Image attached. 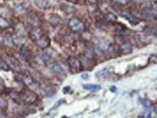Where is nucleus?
<instances>
[{
	"label": "nucleus",
	"mask_w": 157,
	"mask_h": 118,
	"mask_svg": "<svg viewBox=\"0 0 157 118\" xmlns=\"http://www.w3.org/2000/svg\"><path fill=\"white\" fill-rule=\"evenodd\" d=\"M69 26L71 30L74 32L83 31L85 29V25L81 19L74 17L69 20Z\"/></svg>",
	"instance_id": "obj_1"
},
{
	"label": "nucleus",
	"mask_w": 157,
	"mask_h": 118,
	"mask_svg": "<svg viewBox=\"0 0 157 118\" xmlns=\"http://www.w3.org/2000/svg\"><path fill=\"white\" fill-rule=\"evenodd\" d=\"M67 63L69 65V68L74 71L79 72L81 70V67H82V64L80 62L77 57H69L67 59Z\"/></svg>",
	"instance_id": "obj_2"
},
{
	"label": "nucleus",
	"mask_w": 157,
	"mask_h": 118,
	"mask_svg": "<svg viewBox=\"0 0 157 118\" xmlns=\"http://www.w3.org/2000/svg\"><path fill=\"white\" fill-rule=\"evenodd\" d=\"M109 47H110V43H109V41H106V40L101 41L99 43L97 47H96V52L97 53V54H101L102 52H104L106 50L109 49Z\"/></svg>",
	"instance_id": "obj_3"
},
{
	"label": "nucleus",
	"mask_w": 157,
	"mask_h": 118,
	"mask_svg": "<svg viewBox=\"0 0 157 118\" xmlns=\"http://www.w3.org/2000/svg\"><path fill=\"white\" fill-rule=\"evenodd\" d=\"M43 36V31L40 28L35 27L31 31L30 33H29V37L30 39L33 41H36L38 40L41 36Z\"/></svg>",
	"instance_id": "obj_4"
},
{
	"label": "nucleus",
	"mask_w": 157,
	"mask_h": 118,
	"mask_svg": "<svg viewBox=\"0 0 157 118\" xmlns=\"http://www.w3.org/2000/svg\"><path fill=\"white\" fill-rule=\"evenodd\" d=\"M6 63L9 67L13 69V70H19L20 68V64L15 58L13 57H8L6 60Z\"/></svg>",
	"instance_id": "obj_5"
},
{
	"label": "nucleus",
	"mask_w": 157,
	"mask_h": 118,
	"mask_svg": "<svg viewBox=\"0 0 157 118\" xmlns=\"http://www.w3.org/2000/svg\"><path fill=\"white\" fill-rule=\"evenodd\" d=\"M36 99L37 96H35V94L32 92H30V91L26 92L23 96V98H22V101L23 102L26 103V104H33V103H34L36 101Z\"/></svg>",
	"instance_id": "obj_6"
},
{
	"label": "nucleus",
	"mask_w": 157,
	"mask_h": 118,
	"mask_svg": "<svg viewBox=\"0 0 157 118\" xmlns=\"http://www.w3.org/2000/svg\"><path fill=\"white\" fill-rule=\"evenodd\" d=\"M35 42H36V44L38 47L42 49H45L47 48V47L50 45L51 40H50L49 36H44V35H43V36H41L39 39L37 40Z\"/></svg>",
	"instance_id": "obj_7"
},
{
	"label": "nucleus",
	"mask_w": 157,
	"mask_h": 118,
	"mask_svg": "<svg viewBox=\"0 0 157 118\" xmlns=\"http://www.w3.org/2000/svg\"><path fill=\"white\" fill-rule=\"evenodd\" d=\"M114 68L112 66H108V67H104L102 70H99L96 73V76L98 78H105L106 76H109L112 71H113Z\"/></svg>",
	"instance_id": "obj_8"
},
{
	"label": "nucleus",
	"mask_w": 157,
	"mask_h": 118,
	"mask_svg": "<svg viewBox=\"0 0 157 118\" xmlns=\"http://www.w3.org/2000/svg\"><path fill=\"white\" fill-rule=\"evenodd\" d=\"M122 16L123 17H125L126 20H128L129 23H130V24L133 25V26H135V25L138 24V23H140V20H139L137 17H135L134 15H131V14L125 15H122Z\"/></svg>",
	"instance_id": "obj_9"
},
{
	"label": "nucleus",
	"mask_w": 157,
	"mask_h": 118,
	"mask_svg": "<svg viewBox=\"0 0 157 118\" xmlns=\"http://www.w3.org/2000/svg\"><path fill=\"white\" fill-rule=\"evenodd\" d=\"M44 96L47 97H51L54 96L56 93V89L53 86H48L45 88L43 91Z\"/></svg>",
	"instance_id": "obj_10"
},
{
	"label": "nucleus",
	"mask_w": 157,
	"mask_h": 118,
	"mask_svg": "<svg viewBox=\"0 0 157 118\" xmlns=\"http://www.w3.org/2000/svg\"><path fill=\"white\" fill-rule=\"evenodd\" d=\"M35 2L39 8L43 9V10L49 8V0H35Z\"/></svg>",
	"instance_id": "obj_11"
},
{
	"label": "nucleus",
	"mask_w": 157,
	"mask_h": 118,
	"mask_svg": "<svg viewBox=\"0 0 157 118\" xmlns=\"http://www.w3.org/2000/svg\"><path fill=\"white\" fill-rule=\"evenodd\" d=\"M61 9L63 10V12L65 14H71V13H73L76 11V9L75 8V7L69 6L68 4H62Z\"/></svg>",
	"instance_id": "obj_12"
},
{
	"label": "nucleus",
	"mask_w": 157,
	"mask_h": 118,
	"mask_svg": "<svg viewBox=\"0 0 157 118\" xmlns=\"http://www.w3.org/2000/svg\"><path fill=\"white\" fill-rule=\"evenodd\" d=\"M28 22L32 26H35V27H38L40 25V23H41L39 18L36 15H31L29 16Z\"/></svg>",
	"instance_id": "obj_13"
},
{
	"label": "nucleus",
	"mask_w": 157,
	"mask_h": 118,
	"mask_svg": "<svg viewBox=\"0 0 157 118\" xmlns=\"http://www.w3.org/2000/svg\"><path fill=\"white\" fill-rule=\"evenodd\" d=\"M83 87L84 89L90 91H97L101 89L100 85H96V84H85Z\"/></svg>",
	"instance_id": "obj_14"
},
{
	"label": "nucleus",
	"mask_w": 157,
	"mask_h": 118,
	"mask_svg": "<svg viewBox=\"0 0 157 118\" xmlns=\"http://www.w3.org/2000/svg\"><path fill=\"white\" fill-rule=\"evenodd\" d=\"M20 54H21L22 57H24V58H26V59L28 58V57L31 56V54L30 49H29L28 47H25V46H23V47L20 48Z\"/></svg>",
	"instance_id": "obj_15"
},
{
	"label": "nucleus",
	"mask_w": 157,
	"mask_h": 118,
	"mask_svg": "<svg viewBox=\"0 0 157 118\" xmlns=\"http://www.w3.org/2000/svg\"><path fill=\"white\" fill-rule=\"evenodd\" d=\"M51 69H52L53 71L57 73H63L64 72H65V70H64L63 66L59 62H57L53 63Z\"/></svg>",
	"instance_id": "obj_16"
},
{
	"label": "nucleus",
	"mask_w": 157,
	"mask_h": 118,
	"mask_svg": "<svg viewBox=\"0 0 157 118\" xmlns=\"http://www.w3.org/2000/svg\"><path fill=\"white\" fill-rule=\"evenodd\" d=\"M104 18L106 21L112 22V23H114V22L117 21V17L112 12H108L105 14Z\"/></svg>",
	"instance_id": "obj_17"
},
{
	"label": "nucleus",
	"mask_w": 157,
	"mask_h": 118,
	"mask_svg": "<svg viewBox=\"0 0 157 118\" xmlns=\"http://www.w3.org/2000/svg\"><path fill=\"white\" fill-rule=\"evenodd\" d=\"M49 21L52 26H57L60 22V17L57 15H53L50 17Z\"/></svg>",
	"instance_id": "obj_18"
},
{
	"label": "nucleus",
	"mask_w": 157,
	"mask_h": 118,
	"mask_svg": "<svg viewBox=\"0 0 157 118\" xmlns=\"http://www.w3.org/2000/svg\"><path fill=\"white\" fill-rule=\"evenodd\" d=\"M96 26L101 30L105 31L108 27V23L104 20H98L96 22Z\"/></svg>",
	"instance_id": "obj_19"
},
{
	"label": "nucleus",
	"mask_w": 157,
	"mask_h": 118,
	"mask_svg": "<svg viewBox=\"0 0 157 118\" xmlns=\"http://www.w3.org/2000/svg\"><path fill=\"white\" fill-rule=\"evenodd\" d=\"M122 52L125 54H130V53L132 51V46L127 42L125 43V44H122Z\"/></svg>",
	"instance_id": "obj_20"
},
{
	"label": "nucleus",
	"mask_w": 157,
	"mask_h": 118,
	"mask_svg": "<svg viewBox=\"0 0 157 118\" xmlns=\"http://www.w3.org/2000/svg\"><path fill=\"white\" fill-rule=\"evenodd\" d=\"M148 16V18L151 17V19L156 20V9H149L147 10V13H146Z\"/></svg>",
	"instance_id": "obj_21"
},
{
	"label": "nucleus",
	"mask_w": 157,
	"mask_h": 118,
	"mask_svg": "<svg viewBox=\"0 0 157 118\" xmlns=\"http://www.w3.org/2000/svg\"><path fill=\"white\" fill-rule=\"evenodd\" d=\"M3 42L7 47H12L13 45V39L10 35H7V36H4Z\"/></svg>",
	"instance_id": "obj_22"
},
{
	"label": "nucleus",
	"mask_w": 157,
	"mask_h": 118,
	"mask_svg": "<svg viewBox=\"0 0 157 118\" xmlns=\"http://www.w3.org/2000/svg\"><path fill=\"white\" fill-rule=\"evenodd\" d=\"M14 10L16 12L19 13V14H23V13H24L26 11V7H25L23 4H20L16 5L15 7Z\"/></svg>",
	"instance_id": "obj_23"
},
{
	"label": "nucleus",
	"mask_w": 157,
	"mask_h": 118,
	"mask_svg": "<svg viewBox=\"0 0 157 118\" xmlns=\"http://www.w3.org/2000/svg\"><path fill=\"white\" fill-rule=\"evenodd\" d=\"M9 23L2 17H0V28H7L9 27Z\"/></svg>",
	"instance_id": "obj_24"
},
{
	"label": "nucleus",
	"mask_w": 157,
	"mask_h": 118,
	"mask_svg": "<svg viewBox=\"0 0 157 118\" xmlns=\"http://www.w3.org/2000/svg\"><path fill=\"white\" fill-rule=\"evenodd\" d=\"M7 105H8L7 101L4 99L0 97V108L4 110V109L7 108Z\"/></svg>",
	"instance_id": "obj_25"
},
{
	"label": "nucleus",
	"mask_w": 157,
	"mask_h": 118,
	"mask_svg": "<svg viewBox=\"0 0 157 118\" xmlns=\"http://www.w3.org/2000/svg\"><path fill=\"white\" fill-rule=\"evenodd\" d=\"M0 68L3 69V70H8L9 69H10V67L7 65V63L4 62H1L0 63Z\"/></svg>",
	"instance_id": "obj_26"
},
{
	"label": "nucleus",
	"mask_w": 157,
	"mask_h": 118,
	"mask_svg": "<svg viewBox=\"0 0 157 118\" xmlns=\"http://www.w3.org/2000/svg\"><path fill=\"white\" fill-rule=\"evenodd\" d=\"M117 3L120 4H126L128 2V0H115Z\"/></svg>",
	"instance_id": "obj_27"
},
{
	"label": "nucleus",
	"mask_w": 157,
	"mask_h": 118,
	"mask_svg": "<svg viewBox=\"0 0 157 118\" xmlns=\"http://www.w3.org/2000/svg\"><path fill=\"white\" fill-rule=\"evenodd\" d=\"M69 90H70V88H69V86L65 87V88H64V89H63V93H64V94H67V93L69 92Z\"/></svg>",
	"instance_id": "obj_28"
},
{
	"label": "nucleus",
	"mask_w": 157,
	"mask_h": 118,
	"mask_svg": "<svg viewBox=\"0 0 157 118\" xmlns=\"http://www.w3.org/2000/svg\"><path fill=\"white\" fill-rule=\"evenodd\" d=\"M88 75L87 74V73H84V74H83L82 76H81V78L84 79V80H88Z\"/></svg>",
	"instance_id": "obj_29"
},
{
	"label": "nucleus",
	"mask_w": 157,
	"mask_h": 118,
	"mask_svg": "<svg viewBox=\"0 0 157 118\" xmlns=\"http://www.w3.org/2000/svg\"><path fill=\"white\" fill-rule=\"evenodd\" d=\"M4 89V82L0 78V90Z\"/></svg>",
	"instance_id": "obj_30"
},
{
	"label": "nucleus",
	"mask_w": 157,
	"mask_h": 118,
	"mask_svg": "<svg viewBox=\"0 0 157 118\" xmlns=\"http://www.w3.org/2000/svg\"><path fill=\"white\" fill-rule=\"evenodd\" d=\"M88 1L91 4H96L97 3L98 0H88Z\"/></svg>",
	"instance_id": "obj_31"
},
{
	"label": "nucleus",
	"mask_w": 157,
	"mask_h": 118,
	"mask_svg": "<svg viewBox=\"0 0 157 118\" xmlns=\"http://www.w3.org/2000/svg\"><path fill=\"white\" fill-rule=\"evenodd\" d=\"M67 1H69V2L74 3V4H76V3H78V0H67Z\"/></svg>",
	"instance_id": "obj_32"
},
{
	"label": "nucleus",
	"mask_w": 157,
	"mask_h": 118,
	"mask_svg": "<svg viewBox=\"0 0 157 118\" xmlns=\"http://www.w3.org/2000/svg\"><path fill=\"white\" fill-rule=\"evenodd\" d=\"M134 1H140V0H134Z\"/></svg>",
	"instance_id": "obj_33"
},
{
	"label": "nucleus",
	"mask_w": 157,
	"mask_h": 118,
	"mask_svg": "<svg viewBox=\"0 0 157 118\" xmlns=\"http://www.w3.org/2000/svg\"><path fill=\"white\" fill-rule=\"evenodd\" d=\"M62 118H67L66 117H62Z\"/></svg>",
	"instance_id": "obj_34"
}]
</instances>
